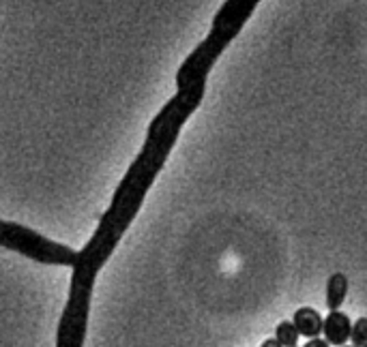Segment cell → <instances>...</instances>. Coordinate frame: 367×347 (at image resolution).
I'll use <instances>...</instances> for the list:
<instances>
[{
    "instance_id": "obj_8",
    "label": "cell",
    "mask_w": 367,
    "mask_h": 347,
    "mask_svg": "<svg viewBox=\"0 0 367 347\" xmlns=\"http://www.w3.org/2000/svg\"><path fill=\"white\" fill-rule=\"evenodd\" d=\"M303 347H331L324 339H310L308 343H305Z\"/></svg>"
},
{
    "instance_id": "obj_1",
    "label": "cell",
    "mask_w": 367,
    "mask_h": 347,
    "mask_svg": "<svg viewBox=\"0 0 367 347\" xmlns=\"http://www.w3.org/2000/svg\"><path fill=\"white\" fill-rule=\"evenodd\" d=\"M206 84L176 88L174 97L150 120L140 154L118 182L110 208L101 214L95 234L90 236L82 251H78L67 304L58 322L56 347H84L90 300H93L97 274L114 253V249L118 246L122 234L131 226L136 214L140 212L148 189L166 165L180 129L185 127L189 116L200 108Z\"/></svg>"
},
{
    "instance_id": "obj_11",
    "label": "cell",
    "mask_w": 367,
    "mask_h": 347,
    "mask_svg": "<svg viewBox=\"0 0 367 347\" xmlns=\"http://www.w3.org/2000/svg\"><path fill=\"white\" fill-rule=\"evenodd\" d=\"M365 347H367V345H365Z\"/></svg>"
},
{
    "instance_id": "obj_2",
    "label": "cell",
    "mask_w": 367,
    "mask_h": 347,
    "mask_svg": "<svg viewBox=\"0 0 367 347\" xmlns=\"http://www.w3.org/2000/svg\"><path fill=\"white\" fill-rule=\"evenodd\" d=\"M256 7H258L256 0H226L215 13V20H213L210 33L206 35V39L200 41L196 50L182 60L180 69L176 71V88L206 84L213 65L224 54L226 45L238 37V33L247 24Z\"/></svg>"
},
{
    "instance_id": "obj_5",
    "label": "cell",
    "mask_w": 367,
    "mask_h": 347,
    "mask_svg": "<svg viewBox=\"0 0 367 347\" xmlns=\"http://www.w3.org/2000/svg\"><path fill=\"white\" fill-rule=\"evenodd\" d=\"M348 294V279L344 272H335L326 281V307L329 311H340Z\"/></svg>"
},
{
    "instance_id": "obj_7",
    "label": "cell",
    "mask_w": 367,
    "mask_h": 347,
    "mask_svg": "<svg viewBox=\"0 0 367 347\" xmlns=\"http://www.w3.org/2000/svg\"><path fill=\"white\" fill-rule=\"evenodd\" d=\"M350 341H352V347H365L367 345V318H361L352 324Z\"/></svg>"
},
{
    "instance_id": "obj_9",
    "label": "cell",
    "mask_w": 367,
    "mask_h": 347,
    "mask_svg": "<svg viewBox=\"0 0 367 347\" xmlns=\"http://www.w3.org/2000/svg\"><path fill=\"white\" fill-rule=\"evenodd\" d=\"M260 347H282V345H280V341H278V339L273 337V339H266V341H264Z\"/></svg>"
},
{
    "instance_id": "obj_4",
    "label": "cell",
    "mask_w": 367,
    "mask_h": 347,
    "mask_svg": "<svg viewBox=\"0 0 367 347\" xmlns=\"http://www.w3.org/2000/svg\"><path fill=\"white\" fill-rule=\"evenodd\" d=\"M292 324H294V328L298 330V334L308 337V339H318L320 332L324 330L322 315H320L316 309H312V307H301V309L294 313Z\"/></svg>"
},
{
    "instance_id": "obj_3",
    "label": "cell",
    "mask_w": 367,
    "mask_h": 347,
    "mask_svg": "<svg viewBox=\"0 0 367 347\" xmlns=\"http://www.w3.org/2000/svg\"><path fill=\"white\" fill-rule=\"evenodd\" d=\"M324 341L329 345H335V347H344L346 341L350 339V332H352V326H350V318L342 311H333L329 313V318L324 320Z\"/></svg>"
},
{
    "instance_id": "obj_6",
    "label": "cell",
    "mask_w": 367,
    "mask_h": 347,
    "mask_svg": "<svg viewBox=\"0 0 367 347\" xmlns=\"http://www.w3.org/2000/svg\"><path fill=\"white\" fill-rule=\"evenodd\" d=\"M275 339L280 341L282 347H296L298 345V330L292 322H282L275 328Z\"/></svg>"
},
{
    "instance_id": "obj_10",
    "label": "cell",
    "mask_w": 367,
    "mask_h": 347,
    "mask_svg": "<svg viewBox=\"0 0 367 347\" xmlns=\"http://www.w3.org/2000/svg\"><path fill=\"white\" fill-rule=\"evenodd\" d=\"M344 347H352V345H344Z\"/></svg>"
}]
</instances>
